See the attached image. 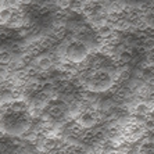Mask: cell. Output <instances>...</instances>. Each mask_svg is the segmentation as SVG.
Here are the masks:
<instances>
[{"instance_id":"30bf717a","label":"cell","mask_w":154,"mask_h":154,"mask_svg":"<svg viewBox=\"0 0 154 154\" xmlns=\"http://www.w3.org/2000/svg\"><path fill=\"white\" fill-rule=\"evenodd\" d=\"M108 154H122V153H121V151L117 150V151H112V153H108Z\"/></svg>"},{"instance_id":"5b68a950","label":"cell","mask_w":154,"mask_h":154,"mask_svg":"<svg viewBox=\"0 0 154 154\" xmlns=\"http://www.w3.org/2000/svg\"><path fill=\"white\" fill-rule=\"evenodd\" d=\"M81 128L83 129H90L97 126L99 124H101V112L94 107H90V106H85V107L79 108L76 115L74 117Z\"/></svg>"},{"instance_id":"6da1fadb","label":"cell","mask_w":154,"mask_h":154,"mask_svg":"<svg viewBox=\"0 0 154 154\" xmlns=\"http://www.w3.org/2000/svg\"><path fill=\"white\" fill-rule=\"evenodd\" d=\"M32 108L24 99L3 106L0 111V133L10 137L28 135L33 125Z\"/></svg>"},{"instance_id":"9c48e42d","label":"cell","mask_w":154,"mask_h":154,"mask_svg":"<svg viewBox=\"0 0 154 154\" xmlns=\"http://www.w3.org/2000/svg\"><path fill=\"white\" fill-rule=\"evenodd\" d=\"M86 154H104V153H100V151H94V150H89Z\"/></svg>"},{"instance_id":"52a82bcc","label":"cell","mask_w":154,"mask_h":154,"mask_svg":"<svg viewBox=\"0 0 154 154\" xmlns=\"http://www.w3.org/2000/svg\"><path fill=\"white\" fill-rule=\"evenodd\" d=\"M24 13L15 6H3L0 8V24L18 29L24 24Z\"/></svg>"},{"instance_id":"8992f818","label":"cell","mask_w":154,"mask_h":154,"mask_svg":"<svg viewBox=\"0 0 154 154\" xmlns=\"http://www.w3.org/2000/svg\"><path fill=\"white\" fill-rule=\"evenodd\" d=\"M22 99V90L17 85V82L11 79H2L0 81V106H7L13 101Z\"/></svg>"},{"instance_id":"7a4b0ae2","label":"cell","mask_w":154,"mask_h":154,"mask_svg":"<svg viewBox=\"0 0 154 154\" xmlns=\"http://www.w3.org/2000/svg\"><path fill=\"white\" fill-rule=\"evenodd\" d=\"M79 83L83 90L90 93H106L114 90L117 86L115 74L104 68H85L83 67L82 75Z\"/></svg>"},{"instance_id":"277c9868","label":"cell","mask_w":154,"mask_h":154,"mask_svg":"<svg viewBox=\"0 0 154 154\" xmlns=\"http://www.w3.org/2000/svg\"><path fill=\"white\" fill-rule=\"evenodd\" d=\"M92 51L93 50L88 43L75 36V38L67 40L63 46V57H64L65 63H68V64L79 65L89 57Z\"/></svg>"},{"instance_id":"8fae6325","label":"cell","mask_w":154,"mask_h":154,"mask_svg":"<svg viewBox=\"0 0 154 154\" xmlns=\"http://www.w3.org/2000/svg\"><path fill=\"white\" fill-rule=\"evenodd\" d=\"M0 111H2V106H0Z\"/></svg>"},{"instance_id":"ba28073f","label":"cell","mask_w":154,"mask_h":154,"mask_svg":"<svg viewBox=\"0 0 154 154\" xmlns=\"http://www.w3.org/2000/svg\"><path fill=\"white\" fill-rule=\"evenodd\" d=\"M63 7L69 11H83L89 0H61Z\"/></svg>"},{"instance_id":"3957f363","label":"cell","mask_w":154,"mask_h":154,"mask_svg":"<svg viewBox=\"0 0 154 154\" xmlns=\"http://www.w3.org/2000/svg\"><path fill=\"white\" fill-rule=\"evenodd\" d=\"M42 119L46 125H58L61 126L65 121L69 119L71 106L68 101L60 97H53L45 107L40 110Z\"/></svg>"}]
</instances>
